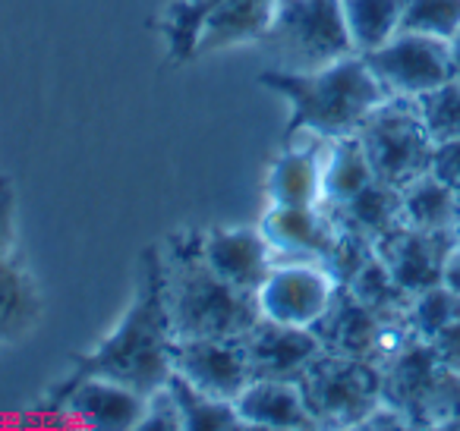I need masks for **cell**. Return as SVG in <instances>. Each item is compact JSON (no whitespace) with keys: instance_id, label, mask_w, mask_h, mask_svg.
<instances>
[{"instance_id":"4fadbf2b","label":"cell","mask_w":460,"mask_h":431,"mask_svg":"<svg viewBox=\"0 0 460 431\" xmlns=\"http://www.w3.org/2000/svg\"><path fill=\"white\" fill-rule=\"evenodd\" d=\"M328 139L315 133L284 136L281 152L265 173L269 205H322V177H325Z\"/></svg>"},{"instance_id":"4dcf8cb0","label":"cell","mask_w":460,"mask_h":431,"mask_svg":"<svg viewBox=\"0 0 460 431\" xmlns=\"http://www.w3.org/2000/svg\"><path fill=\"white\" fill-rule=\"evenodd\" d=\"M429 173L438 177L441 183L451 186V189L460 196V139H447V142H438V145H435Z\"/></svg>"},{"instance_id":"7402d4cb","label":"cell","mask_w":460,"mask_h":431,"mask_svg":"<svg viewBox=\"0 0 460 431\" xmlns=\"http://www.w3.org/2000/svg\"><path fill=\"white\" fill-rule=\"evenodd\" d=\"M376 171H372L366 148L357 133L328 139L325 148V177H322V205L325 208H338V205L350 202L359 189L376 183Z\"/></svg>"},{"instance_id":"ac0fdd59","label":"cell","mask_w":460,"mask_h":431,"mask_svg":"<svg viewBox=\"0 0 460 431\" xmlns=\"http://www.w3.org/2000/svg\"><path fill=\"white\" fill-rule=\"evenodd\" d=\"M240 418L246 428H269V431H300L319 428L315 416L309 412L303 391L290 378H252L237 400Z\"/></svg>"},{"instance_id":"d4e9b609","label":"cell","mask_w":460,"mask_h":431,"mask_svg":"<svg viewBox=\"0 0 460 431\" xmlns=\"http://www.w3.org/2000/svg\"><path fill=\"white\" fill-rule=\"evenodd\" d=\"M341 286H347V290H350L366 309L376 312V315L388 318V321H407L413 296L391 277V271L385 268V261L378 259L376 252H372V259Z\"/></svg>"},{"instance_id":"484cf974","label":"cell","mask_w":460,"mask_h":431,"mask_svg":"<svg viewBox=\"0 0 460 431\" xmlns=\"http://www.w3.org/2000/svg\"><path fill=\"white\" fill-rule=\"evenodd\" d=\"M413 104L435 145L447 139H460V79H447L438 89L413 98Z\"/></svg>"},{"instance_id":"f1b7e54d","label":"cell","mask_w":460,"mask_h":431,"mask_svg":"<svg viewBox=\"0 0 460 431\" xmlns=\"http://www.w3.org/2000/svg\"><path fill=\"white\" fill-rule=\"evenodd\" d=\"M139 428L142 431H183L180 428V409H177V403H173L167 384L161 387V391L148 393V409Z\"/></svg>"},{"instance_id":"d6a6232c","label":"cell","mask_w":460,"mask_h":431,"mask_svg":"<svg viewBox=\"0 0 460 431\" xmlns=\"http://www.w3.org/2000/svg\"><path fill=\"white\" fill-rule=\"evenodd\" d=\"M441 286H447L454 296H460V240L454 242L451 252H447V259H445V268H441Z\"/></svg>"},{"instance_id":"2e32d148","label":"cell","mask_w":460,"mask_h":431,"mask_svg":"<svg viewBox=\"0 0 460 431\" xmlns=\"http://www.w3.org/2000/svg\"><path fill=\"white\" fill-rule=\"evenodd\" d=\"M243 353L250 362L252 378H290L294 381L315 356L322 353V340L313 328H294V324H278L269 318H259L243 337Z\"/></svg>"},{"instance_id":"5b68a950","label":"cell","mask_w":460,"mask_h":431,"mask_svg":"<svg viewBox=\"0 0 460 431\" xmlns=\"http://www.w3.org/2000/svg\"><path fill=\"white\" fill-rule=\"evenodd\" d=\"M259 48L271 57L275 70L290 73L322 70L357 54L341 0H278Z\"/></svg>"},{"instance_id":"277c9868","label":"cell","mask_w":460,"mask_h":431,"mask_svg":"<svg viewBox=\"0 0 460 431\" xmlns=\"http://www.w3.org/2000/svg\"><path fill=\"white\" fill-rule=\"evenodd\" d=\"M278 0H173L155 22L167 45V64L259 45Z\"/></svg>"},{"instance_id":"4316f807","label":"cell","mask_w":460,"mask_h":431,"mask_svg":"<svg viewBox=\"0 0 460 431\" xmlns=\"http://www.w3.org/2000/svg\"><path fill=\"white\" fill-rule=\"evenodd\" d=\"M460 29V0H407L401 16V32L429 35L451 41Z\"/></svg>"},{"instance_id":"9a60e30c","label":"cell","mask_w":460,"mask_h":431,"mask_svg":"<svg viewBox=\"0 0 460 431\" xmlns=\"http://www.w3.org/2000/svg\"><path fill=\"white\" fill-rule=\"evenodd\" d=\"M454 242H457L454 233H429V230H413L401 224L376 242V255L385 261L391 277L410 296H416L441 284V268Z\"/></svg>"},{"instance_id":"8fae6325","label":"cell","mask_w":460,"mask_h":431,"mask_svg":"<svg viewBox=\"0 0 460 431\" xmlns=\"http://www.w3.org/2000/svg\"><path fill=\"white\" fill-rule=\"evenodd\" d=\"M171 372L217 400H237L252 381L240 337H192L173 340Z\"/></svg>"},{"instance_id":"52a82bcc","label":"cell","mask_w":460,"mask_h":431,"mask_svg":"<svg viewBox=\"0 0 460 431\" xmlns=\"http://www.w3.org/2000/svg\"><path fill=\"white\" fill-rule=\"evenodd\" d=\"M357 136L382 183L401 189L410 180L429 173L435 142L410 98H388L382 108L366 117Z\"/></svg>"},{"instance_id":"ffe728a7","label":"cell","mask_w":460,"mask_h":431,"mask_svg":"<svg viewBox=\"0 0 460 431\" xmlns=\"http://www.w3.org/2000/svg\"><path fill=\"white\" fill-rule=\"evenodd\" d=\"M460 221V196L432 173L401 186V224L429 233H454Z\"/></svg>"},{"instance_id":"ba28073f","label":"cell","mask_w":460,"mask_h":431,"mask_svg":"<svg viewBox=\"0 0 460 431\" xmlns=\"http://www.w3.org/2000/svg\"><path fill=\"white\" fill-rule=\"evenodd\" d=\"M313 334L319 337L328 353L376 362L378 368L394 359L416 337L407 321H388V318L376 315L347 286H338L328 312L313 324Z\"/></svg>"},{"instance_id":"83f0119b","label":"cell","mask_w":460,"mask_h":431,"mask_svg":"<svg viewBox=\"0 0 460 431\" xmlns=\"http://www.w3.org/2000/svg\"><path fill=\"white\" fill-rule=\"evenodd\" d=\"M460 315V296H454L447 286H432L413 296L407 312V324L420 340H432L447 321Z\"/></svg>"},{"instance_id":"603a6c76","label":"cell","mask_w":460,"mask_h":431,"mask_svg":"<svg viewBox=\"0 0 460 431\" xmlns=\"http://www.w3.org/2000/svg\"><path fill=\"white\" fill-rule=\"evenodd\" d=\"M407 0H341L353 51L369 54L401 32V16Z\"/></svg>"},{"instance_id":"9c48e42d","label":"cell","mask_w":460,"mask_h":431,"mask_svg":"<svg viewBox=\"0 0 460 431\" xmlns=\"http://www.w3.org/2000/svg\"><path fill=\"white\" fill-rule=\"evenodd\" d=\"M338 280L322 261L278 259L269 277L256 290L259 315L278 324L313 328L332 305L338 293Z\"/></svg>"},{"instance_id":"6da1fadb","label":"cell","mask_w":460,"mask_h":431,"mask_svg":"<svg viewBox=\"0 0 460 431\" xmlns=\"http://www.w3.org/2000/svg\"><path fill=\"white\" fill-rule=\"evenodd\" d=\"M173 330L164 305V261L161 246H146L136 261L133 299L117 318V324L85 353L70 356V372L54 387H48L45 406L58 403L85 378H108L133 387L139 393H155L171 378Z\"/></svg>"},{"instance_id":"30bf717a","label":"cell","mask_w":460,"mask_h":431,"mask_svg":"<svg viewBox=\"0 0 460 431\" xmlns=\"http://www.w3.org/2000/svg\"><path fill=\"white\" fill-rule=\"evenodd\" d=\"M363 57L391 98L413 101L454 79L451 48L447 41L429 39V35L397 32L391 41H385L382 48L363 54Z\"/></svg>"},{"instance_id":"836d02e7","label":"cell","mask_w":460,"mask_h":431,"mask_svg":"<svg viewBox=\"0 0 460 431\" xmlns=\"http://www.w3.org/2000/svg\"><path fill=\"white\" fill-rule=\"evenodd\" d=\"M447 48H451V66H454V79H460V29H457V35H454V39L447 41Z\"/></svg>"},{"instance_id":"7a4b0ae2","label":"cell","mask_w":460,"mask_h":431,"mask_svg":"<svg viewBox=\"0 0 460 431\" xmlns=\"http://www.w3.org/2000/svg\"><path fill=\"white\" fill-rule=\"evenodd\" d=\"M164 305L173 340L243 337L259 321L256 296L240 293L208 268L199 230H177L161 242Z\"/></svg>"},{"instance_id":"8992f818","label":"cell","mask_w":460,"mask_h":431,"mask_svg":"<svg viewBox=\"0 0 460 431\" xmlns=\"http://www.w3.org/2000/svg\"><path fill=\"white\" fill-rule=\"evenodd\" d=\"M294 381L300 384L319 428H363V422L385 400L382 368L376 362L328 349H322Z\"/></svg>"},{"instance_id":"d6986e66","label":"cell","mask_w":460,"mask_h":431,"mask_svg":"<svg viewBox=\"0 0 460 431\" xmlns=\"http://www.w3.org/2000/svg\"><path fill=\"white\" fill-rule=\"evenodd\" d=\"M45 299L22 255L0 265V343H20L39 328Z\"/></svg>"},{"instance_id":"d590c367","label":"cell","mask_w":460,"mask_h":431,"mask_svg":"<svg viewBox=\"0 0 460 431\" xmlns=\"http://www.w3.org/2000/svg\"><path fill=\"white\" fill-rule=\"evenodd\" d=\"M454 236H457V240H460V221H457V227H454Z\"/></svg>"},{"instance_id":"44dd1931","label":"cell","mask_w":460,"mask_h":431,"mask_svg":"<svg viewBox=\"0 0 460 431\" xmlns=\"http://www.w3.org/2000/svg\"><path fill=\"white\" fill-rule=\"evenodd\" d=\"M328 211L338 221V227L350 230V233L363 236V240H369L376 246L385 233L401 227V189L376 180L366 189H359L350 202Z\"/></svg>"},{"instance_id":"f546056e","label":"cell","mask_w":460,"mask_h":431,"mask_svg":"<svg viewBox=\"0 0 460 431\" xmlns=\"http://www.w3.org/2000/svg\"><path fill=\"white\" fill-rule=\"evenodd\" d=\"M429 349H432L435 362H438L445 372L460 374V315L454 321H447L432 340H426Z\"/></svg>"},{"instance_id":"1f68e13d","label":"cell","mask_w":460,"mask_h":431,"mask_svg":"<svg viewBox=\"0 0 460 431\" xmlns=\"http://www.w3.org/2000/svg\"><path fill=\"white\" fill-rule=\"evenodd\" d=\"M16 255H20V242H16V196L13 189H7L0 192V265H7Z\"/></svg>"},{"instance_id":"e0dca14e","label":"cell","mask_w":460,"mask_h":431,"mask_svg":"<svg viewBox=\"0 0 460 431\" xmlns=\"http://www.w3.org/2000/svg\"><path fill=\"white\" fill-rule=\"evenodd\" d=\"M73 412L79 422L98 431H133L142 425L148 397L120 381L85 378L58 403V412Z\"/></svg>"},{"instance_id":"3957f363","label":"cell","mask_w":460,"mask_h":431,"mask_svg":"<svg viewBox=\"0 0 460 431\" xmlns=\"http://www.w3.org/2000/svg\"><path fill=\"white\" fill-rule=\"evenodd\" d=\"M259 85L281 95L290 108L284 136L300 129L325 139L357 133L366 117L388 101V89L376 79L363 54H350L322 70L290 73V70H265Z\"/></svg>"},{"instance_id":"5bb4252c","label":"cell","mask_w":460,"mask_h":431,"mask_svg":"<svg viewBox=\"0 0 460 431\" xmlns=\"http://www.w3.org/2000/svg\"><path fill=\"white\" fill-rule=\"evenodd\" d=\"M202 255L217 277L250 296H256V290L278 261L259 227L202 230Z\"/></svg>"},{"instance_id":"cb8c5ba5","label":"cell","mask_w":460,"mask_h":431,"mask_svg":"<svg viewBox=\"0 0 460 431\" xmlns=\"http://www.w3.org/2000/svg\"><path fill=\"white\" fill-rule=\"evenodd\" d=\"M167 391H171L173 403L180 409V428L183 431H234L246 428L240 418L234 400H217L208 393L196 391L192 384H186L180 374L171 372L167 378Z\"/></svg>"},{"instance_id":"e575fe53","label":"cell","mask_w":460,"mask_h":431,"mask_svg":"<svg viewBox=\"0 0 460 431\" xmlns=\"http://www.w3.org/2000/svg\"><path fill=\"white\" fill-rule=\"evenodd\" d=\"M7 189H13V183H10V177H4V173H0V192H7Z\"/></svg>"},{"instance_id":"7c38bea8","label":"cell","mask_w":460,"mask_h":431,"mask_svg":"<svg viewBox=\"0 0 460 431\" xmlns=\"http://www.w3.org/2000/svg\"><path fill=\"white\" fill-rule=\"evenodd\" d=\"M275 259H306L325 265L338 246L341 227L325 205H269L259 221Z\"/></svg>"}]
</instances>
